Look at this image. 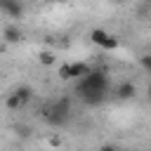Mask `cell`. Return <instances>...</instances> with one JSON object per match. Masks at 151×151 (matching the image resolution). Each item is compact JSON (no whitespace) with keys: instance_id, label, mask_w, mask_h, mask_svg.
<instances>
[{"instance_id":"e0dca14e","label":"cell","mask_w":151,"mask_h":151,"mask_svg":"<svg viewBox=\"0 0 151 151\" xmlns=\"http://www.w3.org/2000/svg\"><path fill=\"white\" fill-rule=\"evenodd\" d=\"M42 2H50V0H42Z\"/></svg>"},{"instance_id":"5bb4252c","label":"cell","mask_w":151,"mask_h":151,"mask_svg":"<svg viewBox=\"0 0 151 151\" xmlns=\"http://www.w3.org/2000/svg\"><path fill=\"white\" fill-rule=\"evenodd\" d=\"M146 97H149V101H151V83H149V87H146Z\"/></svg>"},{"instance_id":"6da1fadb","label":"cell","mask_w":151,"mask_h":151,"mask_svg":"<svg viewBox=\"0 0 151 151\" xmlns=\"http://www.w3.org/2000/svg\"><path fill=\"white\" fill-rule=\"evenodd\" d=\"M106 90H109V76H106V71H99V68H92V71H90L85 78H80L78 85H76V94H78L85 104H90V106L101 104Z\"/></svg>"},{"instance_id":"7c38bea8","label":"cell","mask_w":151,"mask_h":151,"mask_svg":"<svg viewBox=\"0 0 151 151\" xmlns=\"http://www.w3.org/2000/svg\"><path fill=\"white\" fill-rule=\"evenodd\" d=\"M99 151H120V149L113 146V144H104V146H99Z\"/></svg>"},{"instance_id":"5b68a950","label":"cell","mask_w":151,"mask_h":151,"mask_svg":"<svg viewBox=\"0 0 151 151\" xmlns=\"http://www.w3.org/2000/svg\"><path fill=\"white\" fill-rule=\"evenodd\" d=\"M2 38H5V42L14 45V42H21V40H24V31H21L19 26L9 24V26H5V31H2Z\"/></svg>"},{"instance_id":"52a82bcc","label":"cell","mask_w":151,"mask_h":151,"mask_svg":"<svg viewBox=\"0 0 151 151\" xmlns=\"http://www.w3.org/2000/svg\"><path fill=\"white\" fill-rule=\"evenodd\" d=\"M90 71H92V68H90L85 61H76V64H71V78H73V80H80V78H85Z\"/></svg>"},{"instance_id":"2e32d148","label":"cell","mask_w":151,"mask_h":151,"mask_svg":"<svg viewBox=\"0 0 151 151\" xmlns=\"http://www.w3.org/2000/svg\"><path fill=\"white\" fill-rule=\"evenodd\" d=\"M144 151H151V149H144Z\"/></svg>"},{"instance_id":"30bf717a","label":"cell","mask_w":151,"mask_h":151,"mask_svg":"<svg viewBox=\"0 0 151 151\" xmlns=\"http://www.w3.org/2000/svg\"><path fill=\"white\" fill-rule=\"evenodd\" d=\"M47 144H50L52 149H61L64 139H61V134H50V137H47Z\"/></svg>"},{"instance_id":"7a4b0ae2","label":"cell","mask_w":151,"mask_h":151,"mask_svg":"<svg viewBox=\"0 0 151 151\" xmlns=\"http://www.w3.org/2000/svg\"><path fill=\"white\" fill-rule=\"evenodd\" d=\"M33 99V90L28 87V85H19L12 94H7V99H5V106L9 109V111H19V109H24L28 101Z\"/></svg>"},{"instance_id":"8992f818","label":"cell","mask_w":151,"mask_h":151,"mask_svg":"<svg viewBox=\"0 0 151 151\" xmlns=\"http://www.w3.org/2000/svg\"><path fill=\"white\" fill-rule=\"evenodd\" d=\"M0 9L9 17H14V19H19L24 14V7L19 5V0H0Z\"/></svg>"},{"instance_id":"9c48e42d","label":"cell","mask_w":151,"mask_h":151,"mask_svg":"<svg viewBox=\"0 0 151 151\" xmlns=\"http://www.w3.org/2000/svg\"><path fill=\"white\" fill-rule=\"evenodd\" d=\"M57 76H59V80H64V83H66V80H73V78H71V64H61L59 71H57Z\"/></svg>"},{"instance_id":"8fae6325","label":"cell","mask_w":151,"mask_h":151,"mask_svg":"<svg viewBox=\"0 0 151 151\" xmlns=\"http://www.w3.org/2000/svg\"><path fill=\"white\" fill-rule=\"evenodd\" d=\"M139 66L151 76V52H149V54H144V57H139Z\"/></svg>"},{"instance_id":"ba28073f","label":"cell","mask_w":151,"mask_h":151,"mask_svg":"<svg viewBox=\"0 0 151 151\" xmlns=\"http://www.w3.org/2000/svg\"><path fill=\"white\" fill-rule=\"evenodd\" d=\"M38 61H40L42 66H54V64H57V54H54L52 50H40V52H38Z\"/></svg>"},{"instance_id":"277c9868","label":"cell","mask_w":151,"mask_h":151,"mask_svg":"<svg viewBox=\"0 0 151 151\" xmlns=\"http://www.w3.org/2000/svg\"><path fill=\"white\" fill-rule=\"evenodd\" d=\"M116 99H120V101H127V99H132L134 94H137V87H134V83H130V80H123L118 87H116Z\"/></svg>"},{"instance_id":"9a60e30c","label":"cell","mask_w":151,"mask_h":151,"mask_svg":"<svg viewBox=\"0 0 151 151\" xmlns=\"http://www.w3.org/2000/svg\"><path fill=\"white\" fill-rule=\"evenodd\" d=\"M113 2H118V5H123V2H125V0H113Z\"/></svg>"},{"instance_id":"3957f363","label":"cell","mask_w":151,"mask_h":151,"mask_svg":"<svg viewBox=\"0 0 151 151\" xmlns=\"http://www.w3.org/2000/svg\"><path fill=\"white\" fill-rule=\"evenodd\" d=\"M90 40H92L94 45H99L101 50H109V52L118 47V38L111 35V33H106L104 28H92V31H90Z\"/></svg>"},{"instance_id":"4fadbf2b","label":"cell","mask_w":151,"mask_h":151,"mask_svg":"<svg viewBox=\"0 0 151 151\" xmlns=\"http://www.w3.org/2000/svg\"><path fill=\"white\" fill-rule=\"evenodd\" d=\"M17 132H21V134L26 137V134H28V127H24V125H21V127H17Z\"/></svg>"}]
</instances>
